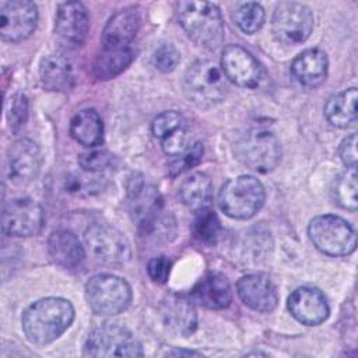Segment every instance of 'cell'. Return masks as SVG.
<instances>
[{
	"instance_id": "f1b7e54d",
	"label": "cell",
	"mask_w": 358,
	"mask_h": 358,
	"mask_svg": "<svg viewBox=\"0 0 358 358\" xmlns=\"http://www.w3.org/2000/svg\"><path fill=\"white\" fill-rule=\"evenodd\" d=\"M333 197L336 203L343 208L351 211H355L358 208L355 168H348L344 173L337 176L333 185Z\"/></svg>"
},
{
	"instance_id": "e575fe53",
	"label": "cell",
	"mask_w": 358,
	"mask_h": 358,
	"mask_svg": "<svg viewBox=\"0 0 358 358\" xmlns=\"http://www.w3.org/2000/svg\"><path fill=\"white\" fill-rule=\"evenodd\" d=\"M161 145L165 154L171 157H178L183 154L192 144H190V134L187 131V126L180 127L166 138L161 140Z\"/></svg>"
},
{
	"instance_id": "44dd1931",
	"label": "cell",
	"mask_w": 358,
	"mask_h": 358,
	"mask_svg": "<svg viewBox=\"0 0 358 358\" xmlns=\"http://www.w3.org/2000/svg\"><path fill=\"white\" fill-rule=\"evenodd\" d=\"M190 299L207 309H224L232 301L229 281L220 273H210L190 291Z\"/></svg>"
},
{
	"instance_id": "8992f818",
	"label": "cell",
	"mask_w": 358,
	"mask_h": 358,
	"mask_svg": "<svg viewBox=\"0 0 358 358\" xmlns=\"http://www.w3.org/2000/svg\"><path fill=\"white\" fill-rule=\"evenodd\" d=\"M183 91L187 99L199 108L220 103L227 91L221 70L210 60H197L183 76Z\"/></svg>"
},
{
	"instance_id": "1f68e13d",
	"label": "cell",
	"mask_w": 358,
	"mask_h": 358,
	"mask_svg": "<svg viewBox=\"0 0 358 358\" xmlns=\"http://www.w3.org/2000/svg\"><path fill=\"white\" fill-rule=\"evenodd\" d=\"M186 126V120L185 117L175 110H166L159 113L154 120H152V134L159 138L164 140L168 136H171L172 133H175L176 130H179L180 127Z\"/></svg>"
},
{
	"instance_id": "d4e9b609",
	"label": "cell",
	"mask_w": 358,
	"mask_h": 358,
	"mask_svg": "<svg viewBox=\"0 0 358 358\" xmlns=\"http://www.w3.org/2000/svg\"><path fill=\"white\" fill-rule=\"evenodd\" d=\"M71 137L85 147H96L103 140L102 119L94 109H84L70 122Z\"/></svg>"
},
{
	"instance_id": "74e56055",
	"label": "cell",
	"mask_w": 358,
	"mask_h": 358,
	"mask_svg": "<svg viewBox=\"0 0 358 358\" xmlns=\"http://www.w3.org/2000/svg\"><path fill=\"white\" fill-rule=\"evenodd\" d=\"M147 271L152 281H155L158 284H164V282H166L169 273H171V262L165 256L154 257L148 262Z\"/></svg>"
},
{
	"instance_id": "5bb4252c",
	"label": "cell",
	"mask_w": 358,
	"mask_h": 358,
	"mask_svg": "<svg viewBox=\"0 0 358 358\" xmlns=\"http://www.w3.org/2000/svg\"><path fill=\"white\" fill-rule=\"evenodd\" d=\"M221 66L224 74L236 85L243 88H257L264 71L255 56L239 45H228L222 50Z\"/></svg>"
},
{
	"instance_id": "4dcf8cb0",
	"label": "cell",
	"mask_w": 358,
	"mask_h": 358,
	"mask_svg": "<svg viewBox=\"0 0 358 358\" xmlns=\"http://www.w3.org/2000/svg\"><path fill=\"white\" fill-rule=\"evenodd\" d=\"M193 228H194V235L201 242H206L208 245H214L217 242L221 231V225L217 214L208 207L196 211Z\"/></svg>"
},
{
	"instance_id": "ffe728a7",
	"label": "cell",
	"mask_w": 358,
	"mask_h": 358,
	"mask_svg": "<svg viewBox=\"0 0 358 358\" xmlns=\"http://www.w3.org/2000/svg\"><path fill=\"white\" fill-rule=\"evenodd\" d=\"M140 27V17L131 7L115 13L102 31L103 49H122L131 46Z\"/></svg>"
},
{
	"instance_id": "d590c367",
	"label": "cell",
	"mask_w": 358,
	"mask_h": 358,
	"mask_svg": "<svg viewBox=\"0 0 358 358\" xmlns=\"http://www.w3.org/2000/svg\"><path fill=\"white\" fill-rule=\"evenodd\" d=\"M203 157V144L200 143H194L192 144L183 154L178 155V159L175 162L171 164V175L176 176L180 172L193 168L194 165H197L201 161Z\"/></svg>"
},
{
	"instance_id": "ab89813d",
	"label": "cell",
	"mask_w": 358,
	"mask_h": 358,
	"mask_svg": "<svg viewBox=\"0 0 358 358\" xmlns=\"http://www.w3.org/2000/svg\"><path fill=\"white\" fill-rule=\"evenodd\" d=\"M101 187V179H87L83 176H77L76 179H71L69 183V190L78 193L81 190H87L90 192L91 189H99Z\"/></svg>"
},
{
	"instance_id": "f546056e",
	"label": "cell",
	"mask_w": 358,
	"mask_h": 358,
	"mask_svg": "<svg viewBox=\"0 0 358 358\" xmlns=\"http://www.w3.org/2000/svg\"><path fill=\"white\" fill-rule=\"evenodd\" d=\"M232 17L235 24L242 32L255 34L263 27L266 14L263 7L259 3L248 1V3L238 4Z\"/></svg>"
},
{
	"instance_id": "7402d4cb",
	"label": "cell",
	"mask_w": 358,
	"mask_h": 358,
	"mask_svg": "<svg viewBox=\"0 0 358 358\" xmlns=\"http://www.w3.org/2000/svg\"><path fill=\"white\" fill-rule=\"evenodd\" d=\"M329 62L323 50L312 48L299 53L292 64L291 73L294 78L305 87H317L320 85L327 76Z\"/></svg>"
},
{
	"instance_id": "6da1fadb",
	"label": "cell",
	"mask_w": 358,
	"mask_h": 358,
	"mask_svg": "<svg viewBox=\"0 0 358 358\" xmlns=\"http://www.w3.org/2000/svg\"><path fill=\"white\" fill-rule=\"evenodd\" d=\"M74 320V308L64 298H42L22 313L25 337L36 345H45L60 337Z\"/></svg>"
},
{
	"instance_id": "8d00e7d4",
	"label": "cell",
	"mask_w": 358,
	"mask_h": 358,
	"mask_svg": "<svg viewBox=\"0 0 358 358\" xmlns=\"http://www.w3.org/2000/svg\"><path fill=\"white\" fill-rule=\"evenodd\" d=\"M112 159L113 157L108 151H91L80 157V165L87 172L98 173L106 169L112 164Z\"/></svg>"
},
{
	"instance_id": "ac0fdd59",
	"label": "cell",
	"mask_w": 358,
	"mask_h": 358,
	"mask_svg": "<svg viewBox=\"0 0 358 358\" xmlns=\"http://www.w3.org/2000/svg\"><path fill=\"white\" fill-rule=\"evenodd\" d=\"M42 166V152L39 145L21 138L13 143L8 150V173L15 183H28L34 180Z\"/></svg>"
},
{
	"instance_id": "e0dca14e",
	"label": "cell",
	"mask_w": 358,
	"mask_h": 358,
	"mask_svg": "<svg viewBox=\"0 0 358 358\" xmlns=\"http://www.w3.org/2000/svg\"><path fill=\"white\" fill-rule=\"evenodd\" d=\"M238 295L242 302L253 310L268 313L278 303V294L274 282L266 274H248L236 284Z\"/></svg>"
},
{
	"instance_id": "3957f363",
	"label": "cell",
	"mask_w": 358,
	"mask_h": 358,
	"mask_svg": "<svg viewBox=\"0 0 358 358\" xmlns=\"http://www.w3.org/2000/svg\"><path fill=\"white\" fill-rule=\"evenodd\" d=\"M179 24L199 46L215 49L224 41V20L217 4L182 1L178 4Z\"/></svg>"
},
{
	"instance_id": "52a82bcc",
	"label": "cell",
	"mask_w": 358,
	"mask_h": 358,
	"mask_svg": "<svg viewBox=\"0 0 358 358\" xmlns=\"http://www.w3.org/2000/svg\"><path fill=\"white\" fill-rule=\"evenodd\" d=\"M85 299L94 313L115 316L130 305L131 288L117 275L96 274L85 284Z\"/></svg>"
},
{
	"instance_id": "ba28073f",
	"label": "cell",
	"mask_w": 358,
	"mask_h": 358,
	"mask_svg": "<svg viewBox=\"0 0 358 358\" xmlns=\"http://www.w3.org/2000/svg\"><path fill=\"white\" fill-rule=\"evenodd\" d=\"M313 245L329 256H347L355 250L354 228L341 217L326 214L315 217L308 227Z\"/></svg>"
},
{
	"instance_id": "9a60e30c",
	"label": "cell",
	"mask_w": 358,
	"mask_h": 358,
	"mask_svg": "<svg viewBox=\"0 0 358 358\" xmlns=\"http://www.w3.org/2000/svg\"><path fill=\"white\" fill-rule=\"evenodd\" d=\"M90 18L87 8L80 1L60 3L56 13L55 34L66 48L81 46L88 35Z\"/></svg>"
},
{
	"instance_id": "5b68a950",
	"label": "cell",
	"mask_w": 358,
	"mask_h": 358,
	"mask_svg": "<svg viewBox=\"0 0 358 358\" xmlns=\"http://www.w3.org/2000/svg\"><path fill=\"white\" fill-rule=\"evenodd\" d=\"M264 199L266 193L260 180L250 175H241L222 185L218 204L228 217L246 220L262 208Z\"/></svg>"
},
{
	"instance_id": "7c38bea8",
	"label": "cell",
	"mask_w": 358,
	"mask_h": 358,
	"mask_svg": "<svg viewBox=\"0 0 358 358\" xmlns=\"http://www.w3.org/2000/svg\"><path fill=\"white\" fill-rule=\"evenodd\" d=\"M45 222L41 204L28 197L13 199L3 207L1 227L4 234L11 236L38 235Z\"/></svg>"
},
{
	"instance_id": "836d02e7",
	"label": "cell",
	"mask_w": 358,
	"mask_h": 358,
	"mask_svg": "<svg viewBox=\"0 0 358 358\" xmlns=\"http://www.w3.org/2000/svg\"><path fill=\"white\" fill-rule=\"evenodd\" d=\"M28 117V99L22 94H14L7 103V119L13 131L24 126Z\"/></svg>"
},
{
	"instance_id": "30bf717a",
	"label": "cell",
	"mask_w": 358,
	"mask_h": 358,
	"mask_svg": "<svg viewBox=\"0 0 358 358\" xmlns=\"http://www.w3.org/2000/svg\"><path fill=\"white\" fill-rule=\"evenodd\" d=\"M271 28L275 39L284 45L303 43L313 29V13L302 3L282 1L274 10Z\"/></svg>"
},
{
	"instance_id": "7a4b0ae2",
	"label": "cell",
	"mask_w": 358,
	"mask_h": 358,
	"mask_svg": "<svg viewBox=\"0 0 358 358\" xmlns=\"http://www.w3.org/2000/svg\"><path fill=\"white\" fill-rule=\"evenodd\" d=\"M129 211L141 234L154 239L171 241L176 234V222L165 211L162 197L151 185L140 182L129 189Z\"/></svg>"
},
{
	"instance_id": "4fadbf2b",
	"label": "cell",
	"mask_w": 358,
	"mask_h": 358,
	"mask_svg": "<svg viewBox=\"0 0 358 358\" xmlns=\"http://www.w3.org/2000/svg\"><path fill=\"white\" fill-rule=\"evenodd\" d=\"M38 8L29 0H10L0 4V35L4 41L27 39L36 27Z\"/></svg>"
},
{
	"instance_id": "4316f807",
	"label": "cell",
	"mask_w": 358,
	"mask_h": 358,
	"mask_svg": "<svg viewBox=\"0 0 358 358\" xmlns=\"http://www.w3.org/2000/svg\"><path fill=\"white\" fill-rule=\"evenodd\" d=\"M134 57L136 52L133 46L122 49H102L94 62V74L99 80H110L126 70Z\"/></svg>"
},
{
	"instance_id": "8fae6325",
	"label": "cell",
	"mask_w": 358,
	"mask_h": 358,
	"mask_svg": "<svg viewBox=\"0 0 358 358\" xmlns=\"http://www.w3.org/2000/svg\"><path fill=\"white\" fill-rule=\"evenodd\" d=\"M84 242L88 252L106 264H123L131 256L127 238L109 224L90 225L84 232Z\"/></svg>"
},
{
	"instance_id": "f35d334b",
	"label": "cell",
	"mask_w": 358,
	"mask_h": 358,
	"mask_svg": "<svg viewBox=\"0 0 358 358\" xmlns=\"http://www.w3.org/2000/svg\"><path fill=\"white\" fill-rule=\"evenodd\" d=\"M340 158L348 168L357 166V134L347 136L340 144Z\"/></svg>"
},
{
	"instance_id": "484cf974",
	"label": "cell",
	"mask_w": 358,
	"mask_h": 358,
	"mask_svg": "<svg viewBox=\"0 0 358 358\" xmlns=\"http://www.w3.org/2000/svg\"><path fill=\"white\" fill-rule=\"evenodd\" d=\"M357 88H348L329 99L324 108L326 119L334 127L345 129L357 120Z\"/></svg>"
},
{
	"instance_id": "603a6c76",
	"label": "cell",
	"mask_w": 358,
	"mask_h": 358,
	"mask_svg": "<svg viewBox=\"0 0 358 358\" xmlns=\"http://www.w3.org/2000/svg\"><path fill=\"white\" fill-rule=\"evenodd\" d=\"M48 250L53 262L64 268L78 267L85 257L81 242L67 229H57L50 234L48 239Z\"/></svg>"
},
{
	"instance_id": "60d3db41",
	"label": "cell",
	"mask_w": 358,
	"mask_h": 358,
	"mask_svg": "<svg viewBox=\"0 0 358 358\" xmlns=\"http://www.w3.org/2000/svg\"><path fill=\"white\" fill-rule=\"evenodd\" d=\"M168 355H201V354L196 352V351H179V350H176V351L168 352Z\"/></svg>"
},
{
	"instance_id": "9c48e42d",
	"label": "cell",
	"mask_w": 358,
	"mask_h": 358,
	"mask_svg": "<svg viewBox=\"0 0 358 358\" xmlns=\"http://www.w3.org/2000/svg\"><path fill=\"white\" fill-rule=\"evenodd\" d=\"M140 341L123 326L103 323L95 327L84 344L87 357H143Z\"/></svg>"
},
{
	"instance_id": "d6986e66",
	"label": "cell",
	"mask_w": 358,
	"mask_h": 358,
	"mask_svg": "<svg viewBox=\"0 0 358 358\" xmlns=\"http://www.w3.org/2000/svg\"><path fill=\"white\" fill-rule=\"evenodd\" d=\"M162 323L173 334L187 337L197 327V313L192 299L180 295L166 296L159 306Z\"/></svg>"
},
{
	"instance_id": "cb8c5ba5",
	"label": "cell",
	"mask_w": 358,
	"mask_h": 358,
	"mask_svg": "<svg viewBox=\"0 0 358 358\" xmlns=\"http://www.w3.org/2000/svg\"><path fill=\"white\" fill-rule=\"evenodd\" d=\"M41 81L48 91H69L74 83V69L69 57L60 53L46 56L39 69Z\"/></svg>"
},
{
	"instance_id": "d6a6232c",
	"label": "cell",
	"mask_w": 358,
	"mask_h": 358,
	"mask_svg": "<svg viewBox=\"0 0 358 358\" xmlns=\"http://www.w3.org/2000/svg\"><path fill=\"white\" fill-rule=\"evenodd\" d=\"M180 55L179 50L171 43L159 45L152 53V64L157 70L162 73H171L179 64Z\"/></svg>"
},
{
	"instance_id": "277c9868",
	"label": "cell",
	"mask_w": 358,
	"mask_h": 358,
	"mask_svg": "<svg viewBox=\"0 0 358 358\" xmlns=\"http://www.w3.org/2000/svg\"><path fill=\"white\" fill-rule=\"evenodd\" d=\"M235 154L249 169L267 173L280 164L281 144L271 130L250 127L239 136L235 144Z\"/></svg>"
},
{
	"instance_id": "83f0119b",
	"label": "cell",
	"mask_w": 358,
	"mask_h": 358,
	"mask_svg": "<svg viewBox=\"0 0 358 358\" xmlns=\"http://www.w3.org/2000/svg\"><path fill=\"white\" fill-rule=\"evenodd\" d=\"M179 196L185 206L199 211L208 207L213 196V183L210 178L201 172L192 173L180 185Z\"/></svg>"
},
{
	"instance_id": "2e32d148",
	"label": "cell",
	"mask_w": 358,
	"mask_h": 358,
	"mask_svg": "<svg viewBox=\"0 0 358 358\" xmlns=\"http://www.w3.org/2000/svg\"><path fill=\"white\" fill-rule=\"evenodd\" d=\"M289 313L302 324L317 326L330 313L329 303L323 292L315 287H299L291 292L287 302Z\"/></svg>"
}]
</instances>
